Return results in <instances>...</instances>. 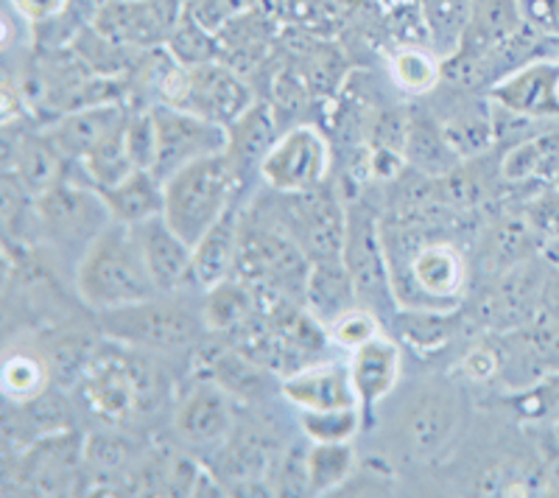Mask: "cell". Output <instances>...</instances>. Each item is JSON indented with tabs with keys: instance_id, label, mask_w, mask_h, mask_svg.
I'll return each mask as SVG.
<instances>
[{
	"instance_id": "51",
	"label": "cell",
	"mask_w": 559,
	"mask_h": 498,
	"mask_svg": "<svg viewBox=\"0 0 559 498\" xmlns=\"http://www.w3.org/2000/svg\"><path fill=\"white\" fill-rule=\"evenodd\" d=\"M551 186L559 188V168H557V174H554V182H551Z\"/></svg>"
},
{
	"instance_id": "5",
	"label": "cell",
	"mask_w": 559,
	"mask_h": 498,
	"mask_svg": "<svg viewBox=\"0 0 559 498\" xmlns=\"http://www.w3.org/2000/svg\"><path fill=\"white\" fill-rule=\"evenodd\" d=\"M308 256L294 244L277 222L252 208L241 218V244H238V277L252 283L261 294H280L288 300L306 303L308 277H311Z\"/></svg>"
},
{
	"instance_id": "50",
	"label": "cell",
	"mask_w": 559,
	"mask_h": 498,
	"mask_svg": "<svg viewBox=\"0 0 559 498\" xmlns=\"http://www.w3.org/2000/svg\"><path fill=\"white\" fill-rule=\"evenodd\" d=\"M386 3H389V9H392V7H397V3H408V0H386Z\"/></svg>"
},
{
	"instance_id": "11",
	"label": "cell",
	"mask_w": 559,
	"mask_h": 498,
	"mask_svg": "<svg viewBox=\"0 0 559 498\" xmlns=\"http://www.w3.org/2000/svg\"><path fill=\"white\" fill-rule=\"evenodd\" d=\"M551 269L554 261L543 252L532 261H523L501 275L489 277L487 292L478 300V320L496 333H509L537 320Z\"/></svg>"
},
{
	"instance_id": "43",
	"label": "cell",
	"mask_w": 559,
	"mask_h": 498,
	"mask_svg": "<svg viewBox=\"0 0 559 498\" xmlns=\"http://www.w3.org/2000/svg\"><path fill=\"white\" fill-rule=\"evenodd\" d=\"M526 213V218L532 222V227L540 233V238L546 241V249L559 244V188L546 186L540 191H534L526 199V205L521 208Z\"/></svg>"
},
{
	"instance_id": "27",
	"label": "cell",
	"mask_w": 559,
	"mask_h": 498,
	"mask_svg": "<svg viewBox=\"0 0 559 498\" xmlns=\"http://www.w3.org/2000/svg\"><path fill=\"white\" fill-rule=\"evenodd\" d=\"M306 306L324 328L336 322L349 308L361 306L356 283H353V275H349L342 258L313 263L306 288Z\"/></svg>"
},
{
	"instance_id": "16",
	"label": "cell",
	"mask_w": 559,
	"mask_h": 498,
	"mask_svg": "<svg viewBox=\"0 0 559 498\" xmlns=\"http://www.w3.org/2000/svg\"><path fill=\"white\" fill-rule=\"evenodd\" d=\"M179 20V0H109L93 28L121 48H152L171 39Z\"/></svg>"
},
{
	"instance_id": "32",
	"label": "cell",
	"mask_w": 559,
	"mask_h": 498,
	"mask_svg": "<svg viewBox=\"0 0 559 498\" xmlns=\"http://www.w3.org/2000/svg\"><path fill=\"white\" fill-rule=\"evenodd\" d=\"M227 132H229L227 154L233 157V163H236L241 177H247L252 168H261V161L266 157L272 143L277 141V134H274L272 109L263 107V104L258 102H254L252 107H249L247 112H243V116L227 129Z\"/></svg>"
},
{
	"instance_id": "29",
	"label": "cell",
	"mask_w": 559,
	"mask_h": 498,
	"mask_svg": "<svg viewBox=\"0 0 559 498\" xmlns=\"http://www.w3.org/2000/svg\"><path fill=\"white\" fill-rule=\"evenodd\" d=\"M207 378L222 383L238 403H258L272 395V370L238 347L213 353L207 361Z\"/></svg>"
},
{
	"instance_id": "26",
	"label": "cell",
	"mask_w": 559,
	"mask_h": 498,
	"mask_svg": "<svg viewBox=\"0 0 559 498\" xmlns=\"http://www.w3.org/2000/svg\"><path fill=\"white\" fill-rule=\"evenodd\" d=\"M199 308H202L207 333H238L261 311V294L252 283L233 275L216 286H210Z\"/></svg>"
},
{
	"instance_id": "14",
	"label": "cell",
	"mask_w": 559,
	"mask_h": 498,
	"mask_svg": "<svg viewBox=\"0 0 559 498\" xmlns=\"http://www.w3.org/2000/svg\"><path fill=\"white\" fill-rule=\"evenodd\" d=\"M236 398L213 378L191 383L174 410V435L191 448H218L238 428Z\"/></svg>"
},
{
	"instance_id": "4",
	"label": "cell",
	"mask_w": 559,
	"mask_h": 498,
	"mask_svg": "<svg viewBox=\"0 0 559 498\" xmlns=\"http://www.w3.org/2000/svg\"><path fill=\"white\" fill-rule=\"evenodd\" d=\"M243 177L227 152L210 154L191 166L179 168L163 182L166 208L163 216L185 241L197 247L199 238L238 202Z\"/></svg>"
},
{
	"instance_id": "28",
	"label": "cell",
	"mask_w": 559,
	"mask_h": 498,
	"mask_svg": "<svg viewBox=\"0 0 559 498\" xmlns=\"http://www.w3.org/2000/svg\"><path fill=\"white\" fill-rule=\"evenodd\" d=\"M102 197L115 222L123 224H140L146 218L163 216V208H166V186L148 168H138L118 186L104 188Z\"/></svg>"
},
{
	"instance_id": "9",
	"label": "cell",
	"mask_w": 559,
	"mask_h": 498,
	"mask_svg": "<svg viewBox=\"0 0 559 498\" xmlns=\"http://www.w3.org/2000/svg\"><path fill=\"white\" fill-rule=\"evenodd\" d=\"M263 213L294 238L311 263L342 258L347 208L328 186L302 193H274V202Z\"/></svg>"
},
{
	"instance_id": "41",
	"label": "cell",
	"mask_w": 559,
	"mask_h": 498,
	"mask_svg": "<svg viewBox=\"0 0 559 498\" xmlns=\"http://www.w3.org/2000/svg\"><path fill=\"white\" fill-rule=\"evenodd\" d=\"M503 358H507V353H503L501 333H498V339L484 336L478 339L476 345L467 347V353L459 358V370H462V376L467 378V381L489 383L496 381V378H501Z\"/></svg>"
},
{
	"instance_id": "15",
	"label": "cell",
	"mask_w": 559,
	"mask_h": 498,
	"mask_svg": "<svg viewBox=\"0 0 559 498\" xmlns=\"http://www.w3.org/2000/svg\"><path fill=\"white\" fill-rule=\"evenodd\" d=\"M487 102L534 121H559V54L534 57L487 87Z\"/></svg>"
},
{
	"instance_id": "46",
	"label": "cell",
	"mask_w": 559,
	"mask_h": 498,
	"mask_svg": "<svg viewBox=\"0 0 559 498\" xmlns=\"http://www.w3.org/2000/svg\"><path fill=\"white\" fill-rule=\"evenodd\" d=\"M540 496H559V440L554 435V426H548L546 437L540 440Z\"/></svg>"
},
{
	"instance_id": "30",
	"label": "cell",
	"mask_w": 559,
	"mask_h": 498,
	"mask_svg": "<svg viewBox=\"0 0 559 498\" xmlns=\"http://www.w3.org/2000/svg\"><path fill=\"white\" fill-rule=\"evenodd\" d=\"M459 328L456 311H428V308H397L389 317V333H392L401 345H408L412 351L439 353L448 347Z\"/></svg>"
},
{
	"instance_id": "22",
	"label": "cell",
	"mask_w": 559,
	"mask_h": 498,
	"mask_svg": "<svg viewBox=\"0 0 559 498\" xmlns=\"http://www.w3.org/2000/svg\"><path fill=\"white\" fill-rule=\"evenodd\" d=\"M543 252H546V241L534 230L526 213H503L489 224L481 238V269L489 277H496Z\"/></svg>"
},
{
	"instance_id": "39",
	"label": "cell",
	"mask_w": 559,
	"mask_h": 498,
	"mask_svg": "<svg viewBox=\"0 0 559 498\" xmlns=\"http://www.w3.org/2000/svg\"><path fill=\"white\" fill-rule=\"evenodd\" d=\"M364 415L358 406L349 410L299 412V428L311 442H353L361 431Z\"/></svg>"
},
{
	"instance_id": "1",
	"label": "cell",
	"mask_w": 559,
	"mask_h": 498,
	"mask_svg": "<svg viewBox=\"0 0 559 498\" xmlns=\"http://www.w3.org/2000/svg\"><path fill=\"white\" fill-rule=\"evenodd\" d=\"M389 283L397 308L459 311L471 288V266L462 249L433 236L426 222H381Z\"/></svg>"
},
{
	"instance_id": "47",
	"label": "cell",
	"mask_w": 559,
	"mask_h": 498,
	"mask_svg": "<svg viewBox=\"0 0 559 498\" xmlns=\"http://www.w3.org/2000/svg\"><path fill=\"white\" fill-rule=\"evenodd\" d=\"M12 7L20 14V20L48 23V20L59 17L68 9V0H12Z\"/></svg>"
},
{
	"instance_id": "19",
	"label": "cell",
	"mask_w": 559,
	"mask_h": 498,
	"mask_svg": "<svg viewBox=\"0 0 559 498\" xmlns=\"http://www.w3.org/2000/svg\"><path fill=\"white\" fill-rule=\"evenodd\" d=\"M129 227L159 294H177L193 283V247L174 230L166 216L146 218Z\"/></svg>"
},
{
	"instance_id": "49",
	"label": "cell",
	"mask_w": 559,
	"mask_h": 498,
	"mask_svg": "<svg viewBox=\"0 0 559 498\" xmlns=\"http://www.w3.org/2000/svg\"><path fill=\"white\" fill-rule=\"evenodd\" d=\"M546 256L551 258V261L559 266V244H554V247H548V249H546Z\"/></svg>"
},
{
	"instance_id": "44",
	"label": "cell",
	"mask_w": 559,
	"mask_h": 498,
	"mask_svg": "<svg viewBox=\"0 0 559 498\" xmlns=\"http://www.w3.org/2000/svg\"><path fill=\"white\" fill-rule=\"evenodd\" d=\"M127 146L138 168L152 171L157 161V127L154 112H129L127 118Z\"/></svg>"
},
{
	"instance_id": "36",
	"label": "cell",
	"mask_w": 559,
	"mask_h": 498,
	"mask_svg": "<svg viewBox=\"0 0 559 498\" xmlns=\"http://www.w3.org/2000/svg\"><path fill=\"white\" fill-rule=\"evenodd\" d=\"M82 171L84 177H87L90 186L98 188V191L118 186L121 179H127L129 174L138 171L127 146V121L115 129V132H109L93 152L84 154Z\"/></svg>"
},
{
	"instance_id": "20",
	"label": "cell",
	"mask_w": 559,
	"mask_h": 498,
	"mask_svg": "<svg viewBox=\"0 0 559 498\" xmlns=\"http://www.w3.org/2000/svg\"><path fill=\"white\" fill-rule=\"evenodd\" d=\"M280 395L297 412L349 410L358 406L356 387L349 378L347 361H313L297 367L280 381ZM361 410V406H358Z\"/></svg>"
},
{
	"instance_id": "7",
	"label": "cell",
	"mask_w": 559,
	"mask_h": 498,
	"mask_svg": "<svg viewBox=\"0 0 559 498\" xmlns=\"http://www.w3.org/2000/svg\"><path fill=\"white\" fill-rule=\"evenodd\" d=\"M159 104L188 109L218 127H233L254 104L252 90L236 71L222 62L179 64L174 62L159 76Z\"/></svg>"
},
{
	"instance_id": "40",
	"label": "cell",
	"mask_w": 559,
	"mask_h": 498,
	"mask_svg": "<svg viewBox=\"0 0 559 498\" xmlns=\"http://www.w3.org/2000/svg\"><path fill=\"white\" fill-rule=\"evenodd\" d=\"M168 51H171L174 62L179 64H202L216 59V48H213L207 26H202V23L191 17L179 20L171 39H168Z\"/></svg>"
},
{
	"instance_id": "52",
	"label": "cell",
	"mask_w": 559,
	"mask_h": 498,
	"mask_svg": "<svg viewBox=\"0 0 559 498\" xmlns=\"http://www.w3.org/2000/svg\"><path fill=\"white\" fill-rule=\"evenodd\" d=\"M554 435H557V440H559V423H554Z\"/></svg>"
},
{
	"instance_id": "24",
	"label": "cell",
	"mask_w": 559,
	"mask_h": 498,
	"mask_svg": "<svg viewBox=\"0 0 559 498\" xmlns=\"http://www.w3.org/2000/svg\"><path fill=\"white\" fill-rule=\"evenodd\" d=\"M241 218L238 205H233L193 247V286H199L202 292L227 281L236 272Z\"/></svg>"
},
{
	"instance_id": "34",
	"label": "cell",
	"mask_w": 559,
	"mask_h": 498,
	"mask_svg": "<svg viewBox=\"0 0 559 498\" xmlns=\"http://www.w3.org/2000/svg\"><path fill=\"white\" fill-rule=\"evenodd\" d=\"M213 467H216V476L247 485V482L261 479L263 473L272 467V451L258 435H238L236 428L233 437L216 451Z\"/></svg>"
},
{
	"instance_id": "18",
	"label": "cell",
	"mask_w": 559,
	"mask_h": 498,
	"mask_svg": "<svg viewBox=\"0 0 559 498\" xmlns=\"http://www.w3.org/2000/svg\"><path fill=\"white\" fill-rule=\"evenodd\" d=\"M349 378L356 387L364 426L372 420L378 403L394 392L403 372V345L389 331H381L361 347L349 351Z\"/></svg>"
},
{
	"instance_id": "10",
	"label": "cell",
	"mask_w": 559,
	"mask_h": 498,
	"mask_svg": "<svg viewBox=\"0 0 559 498\" xmlns=\"http://www.w3.org/2000/svg\"><path fill=\"white\" fill-rule=\"evenodd\" d=\"M333 171V146L311 123L286 129L261 161V179L274 193H302L328 186Z\"/></svg>"
},
{
	"instance_id": "12",
	"label": "cell",
	"mask_w": 559,
	"mask_h": 498,
	"mask_svg": "<svg viewBox=\"0 0 559 498\" xmlns=\"http://www.w3.org/2000/svg\"><path fill=\"white\" fill-rule=\"evenodd\" d=\"M342 261L353 275L361 306L372 308L378 317L383 306L397 308L392 297V283H389L381 218L369 208H347V238H344Z\"/></svg>"
},
{
	"instance_id": "13",
	"label": "cell",
	"mask_w": 559,
	"mask_h": 498,
	"mask_svg": "<svg viewBox=\"0 0 559 498\" xmlns=\"http://www.w3.org/2000/svg\"><path fill=\"white\" fill-rule=\"evenodd\" d=\"M154 127H157V161L152 171L166 182L179 168L210 157V154L227 152L229 132L227 127L193 116L188 109L159 104L152 109Z\"/></svg>"
},
{
	"instance_id": "37",
	"label": "cell",
	"mask_w": 559,
	"mask_h": 498,
	"mask_svg": "<svg viewBox=\"0 0 559 498\" xmlns=\"http://www.w3.org/2000/svg\"><path fill=\"white\" fill-rule=\"evenodd\" d=\"M389 73H392L394 84L403 93H408V96H426V93H433L437 84L442 82L445 68L423 45H401L389 57Z\"/></svg>"
},
{
	"instance_id": "2",
	"label": "cell",
	"mask_w": 559,
	"mask_h": 498,
	"mask_svg": "<svg viewBox=\"0 0 559 498\" xmlns=\"http://www.w3.org/2000/svg\"><path fill=\"white\" fill-rule=\"evenodd\" d=\"M73 286L79 300L96 313L134 306L159 294L132 227L123 222H109L90 241L73 269Z\"/></svg>"
},
{
	"instance_id": "31",
	"label": "cell",
	"mask_w": 559,
	"mask_h": 498,
	"mask_svg": "<svg viewBox=\"0 0 559 498\" xmlns=\"http://www.w3.org/2000/svg\"><path fill=\"white\" fill-rule=\"evenodd\" d=\"M53 383L51 365L45 358V351L37 347L17 345L9 347L3 358V370H0V387L9 403H28L48 392Z\"/></svg>"
},
{
	"instance_id": "3",
	"label": "cell",
	"mask_w": 559,
	"mask_h": 498,
	"mask_svg": "<svg viewBox=\"0 0 559 498\" xmlns=\"http://www.w3.org/2000/svg\"><path fill=\"white\" fill-rule=\"evenodd\" d=\"M166 378L132 347L98 351L90 370L79 381V395L87 412L109 428H121L159 410Z\"/></svg>"
},
{
	"instance_id": "8",
	"label": "cell",
	"mask_w": 559,
	"mask_h": 498,
	"mask_svg": "<svg viewBox=\"0 0 559 498\" xmlns=\"http://www.w3.org/2000/svg\"><path fill=\"white\" fill-rule=\"evenodd\" d=\"M115 222L102 191L90 182L64 177L34 197V230L48 247H73L82 256L90 241Z\"/></svg>"
},
{
	"instance_id": "17",
	"label": "cell",
	"mask_w": 559,
	"mask_h": 498,
	"mask_svg": "<svg viewBox=\"0 0 559 498\" xmlns=\"http://www.w3.org/2000/svg\"><path fill=\"white\" fill-rule=\"evenodd\" d=\"M462 423L456 398L439 387H426L403 410L401 437L406 451L417 460H433L453 442Z\"/></svg>"
},
{
	"instance_id": "48",
	"label": "cell",
	"mask_w": 559,
	"mask_h": 498,
	"mask_svg": "<svg viewBox=\"0 0 559 498\" xmlns=\"http://www.w3.org/2000/svg\"><path fill=\"white\" fill-rule=\"evenodd\" d=\"M543 317L559 322V266L554 263L551 275H548L546 292H543Z\"/></svg>"
},
{
	"instance_id": "38",
	"label": "cell",
	"mask_w": 559,
	"mask_h": 498,
	"mask_svg": "<svg viewBox=\"0 0 559 498\" xmlns=\"http://www.w3.org/2000/svg\"><path fill=\"white\" fill-rule=\"evenodd\" d=\"M431 32V45L437 51H445L453 57L464 37L467 20H471V0H419Z\"/></svg>"
},
{
	"instance_id": "33",
	"label": "cell",
	"mask_w": 559,
	"mask_h": 498,
	"mask_svg": "<svg viewBox=\"0 0 559 498\" xmlns=\"http://www.w3.org/2000/svg\"><path fill=\"white\" fill-rule=\"evenodd\" d=\"M358 456L353 442H311L306 451L308 493L324 496V493L342 490L353 473H356Z\"/></svg>"
},
{
	"instance_id": "45",
	"label": "cell",
	"mask_w": 559,
	"mask_h": 498,
	"mask_svg": "<svg viewBox=\"0 0 559 498\" xmlns=\"http://www.w3.org/2000/svg\"><path fill=\"white\" fill-rule=\"evenodd\" d=\"M521 14L532 32L559 39V0H521Z\"/></svg>"
},
{
	"instance_id": "23",
	"label": "cell",
	"mask_w": 559,
	"mask_h": 498,
	"mask_svg": "<svg viewBox=\"0 0 559 498\" xmlns=\"http://www.w3.org/2000/svg\"><path fill=\"white\" fill-rule=\"evenodd\" d=\"M127 116L129 112H123L121 104H87V107L73 109L64 118H59L51 127V132H48V138H51L53 146L68 161L82 163L84 154L93 152L109 132L121 127L127 121Z\"/></svg>"
},
{
	"instance_id": "35",
	"label": "cell",
	"mask_w": 559,
	"mask_h": 498,
	"mask_svg": "<svg viewBox=\"0 0 559 498\" xmlns=\"http://www.w3.org/2000/svg\"><path fill=\"white\" fill-rule=\"evenodd\" d=\"M43 351L48 365H51L53 383L68 390V387H79V381L90 370L93 358L98 356L102 347H98V342L87 331H64L57 339H51L48 347H43Z\"/></svg>"
},
{
	"instance_id": "6",
	"label": "cell",
	"mask_w": 559,
	"mask_h": 498,
	"mask_svg": "<svg viewBox=\"0 0 559 498\" xmlns=\"http://www.w3.org/2000/svg\"><path fill=\"white\" fill-rule=\"evenodd\" d=\"M98 331L115 345L140 353H179L193 347L207 333L202 308L193 311L171 294H154L134 306L98 313Z\"/></svg>"
},
{
	"instance_id": "42",
	"label": "cell",
	"mask_w": 559,
	"mask_h": 498,
	"mask_svg": "<svg viewBox=\"0 0 559 498\" xmlns=\"http://www.w3.org/2000/svg\"><path fill=\"white\" fill-rule=\"evenodd\" d=\"M383 331V322L372 308L356 306L349 308L347 313H342L336 322L328 325V333H331V342H336L344 351H356L364 342H369L372 336Z\"/></svg>"
},
{
	"instance_id": "25",
	"label": "cell",
	"mask_w": 559,
	"mask_h": 498,
	"mask_svg": "<svg viewBox=\"0 0 559 498\" xmlns=\"http://www.w3.org/2000/svg\"><path fill=\"white\" fill-rule=\"evenodd\" d=\"M406 163L412 171L428 174V177H445L451 168L462 163L456 149L445 138V129L439 123L437 116H428L426 109H412L408 112L406 129Z\"/></svg>"
},
{
	"instance_id": "21",
	"label": "cell",
	"mask_w": 559,
	"mask_h": 498,
	"mask_svg": "<svg viewBox=\"0 0 559 498\" xmlns=\"http://www.w3.org/2000/svg\"><path fill=\"white\" fill-rule=\"evenodd\" d=\"M559 168V123L532 132L523 141L512 143L498 163L501 182L512 188H540L551 186Z\"/></svg>"
}]
</instances>
